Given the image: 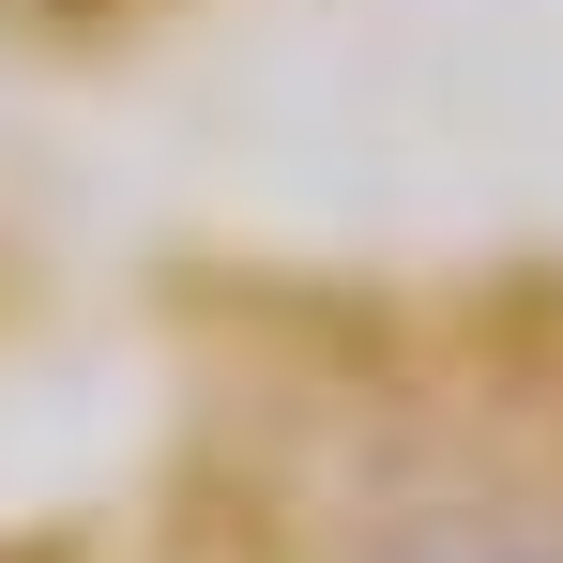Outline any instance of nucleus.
Masks as SVG:
<instances>
[{
	"mask_svg": "<svg viewBox=\"0 0 563 563\" xmlns=\"http://www.w3.org/2000/svg\"><path fill=\"white\" fill-rule=\"evenodd\" d=\"M427 563H563V549H533V533H472V549H427Z\"/></svg>",
	"mask_w": 563,
	"mask_h": 563,
	"instance_id": "obj_1",
	"label": "nucleus"
}]
</instances>
